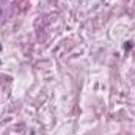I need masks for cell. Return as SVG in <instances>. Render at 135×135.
Wrapping results in <instances>:
<instances>
[{
    "instance_id": "obj_2",
    "label": "cell",
    "mask_w": 135,
    "mask_h": 135,
    "mask_svg": "<svg viewBox=\"0 0 135 135\" xmlns=\"http://www.w3.org/2000/svg\"><path fill=\"white\" fill-rule=\"evenodd\" d=\"M0 52H2V42H0Z\"/></svg>"
},
{
    "instance_id": "obj_3",
    "label": "cell",
    "mask_w": 135,
    "mask_h": 135,
    "mask_svg": "<svg viewBox=\"0 0 135 135\" xmlns=\"http://www.w3.org/2000/svg\"><path fill=\"white\" fill-rule=\"evenodd\" d=\"M0 16H2V8H0Z\"/></svg>"
},
{
    "instance_id": "obj_1",
    "label": "cell",
    "mask_w": 135,
    "mask_h": 135,
    "mask_svg": "<svg viewBox=\"0 0 135 135\" xmlns=\"http://www.w3.org/2000/svg\"><path fill=\"white\" fill-rule=\"evenodd\" d=\"M132 41H126V44H124V50H129V49H132Z\"/></svg>"
}]
</instances>
